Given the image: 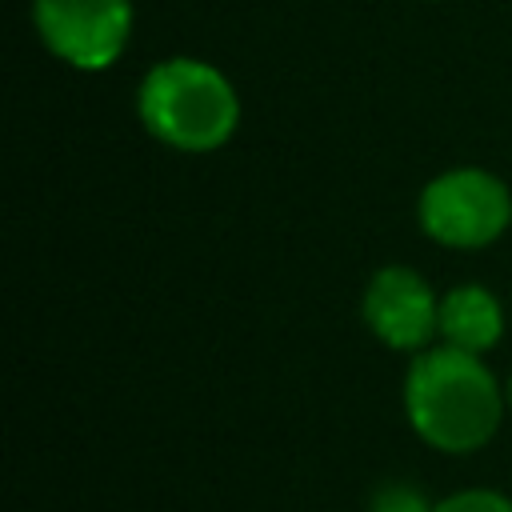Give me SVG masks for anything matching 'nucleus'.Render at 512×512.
<instances>
[{
    "instance_id": "423d86ee",
    "label": "nucleus",
    "mask_w": 512,
    "mask_h": 512,
    "mask_svg": "<svg viewBox=\"0 0 512 512\" xmlns=\"http://www.w3.org/2000/svg\"><path fill=\"white\" fill-rule=\"evenodd\" d=\"M500 332H504V316H500V304L488 288L464 284V288H452L440 300V336H444V344L480 356L484 348H492L500 340Z\"/></svg>"
},
{
    "instance_id": "39448f33",
    "label": "nucleus",
    "mask_w": 512,
    "mask_h": 512,
    "mask_svg": "<svg viewBox=\"0 0 512 512\" xmlns=\"http://www.w3.org/2000/svg\"><path fill=\"white\" fill-rule=\"evenodd\" d=\"M364 320L392 348H420L440 332V300L412 268H380L364 292Z\"/></svg>"
},
{
    "instance_id": "6e6552de",
    "label": "nucleus",
    "mask_w": 512,
    "mask_h": 512,
    "mask_svg": "<svg viewBox=\"0 0 512 512\" xmlns=\"http://www.w3.org/2000/svg\"><path fill=\"white\" fill-rule=\"evenodd\" d=\"M368 512H432V508L424 504V496H420L416 488L388 484V488H380V492H376V500H372V508H368Z\"/></svg>"
},
{
    "instance_id": "0eeeda50",
    "label": "nucleus",
    "mask_w": 512,
    "mask_h": 512,
    "mask_svg": "<svg viewBox=\"0 0 512 512\" xmlns=\"http://www.w3.org/2000/svg\"><path fill=\"white\" fill-rule=\"evenodd\" d=\"M432 512H512V500H504L492 488H468V492H456V496L440 500Z\"/></svg>"
},
{
    "instance_id": "20e7f679",
    "label": "nucleus",
    "mask_w": 512,
    "mask_h": 512,
    "mask_svg": "<svg viewBox=\"0 0 512 512\" xmlns=\"http://www.w3.org/2000/svg\"><path fill=\"white\" fill-rule=\"evenodd\" d=\"M44 44L72 68H108L132 32L128 0H32Z\"/></svg>"
},
{
    "instance_id": "f257e3e1",
    "label": "nucleus",
    "mask_w": 512,
    "mask_h": 512,
    "mask_svg": "<svg viewBox=\"0 0 512 512\" xmlns=\"http://www.w3.org/2000/svg\"><path fill=\"white\" fill-rule=\"evenodd\" d=\"M404 408L428 444L444 452H472L488 444L500 424V388L476 352L444 344L408 368Z\"/></svg>"
},
{
    "instance_id": "7ed1b4c3",
    "label": "nucleus",
    "mask_w": 512,
    "mask_h": 512,
    "mask_svg": "<svg viewBox=\"0 0 512 512\" xmlns=\"http://www.w3.org/2000/svg\"><path fill=\"white\" fill-rule=\"evenodd\" d=\"M512 220L508 188L480 168H452L420 196V224L448 248H484Z\"/></svg>"
},
{
    "instance_id": "1a4fd4ad",
    "label": "nucleus",
    "mask_w": 512,
    "mask_h": 512,
    "mask_svg": "<svg viewBox=\"0 0 512 512\" xmlns=\"http://www.w3.org/2000/svg\"><path fill=\"white\" fill-rule=\"evenodd\" d=\"M508 400H512V380H508Z\"/></svg>"
},
{
    "instance_id": "f03ea898",
    "label": "nucleus",
    "mask_w": 512,
    "mask_h": 512,
    "mask_svg": "<svg viewBox=\"0 0 512 512\" xmlns=\"http://www.w3.org/2000/svg\"><path fill=\"white\" fill-rule=\"evenodd\" d=\"M140 120L148 132L180 152L220 148L236 120L240 100L224 72L204 60H164L140 84Z\"/></svg>"
}]
</instances>
